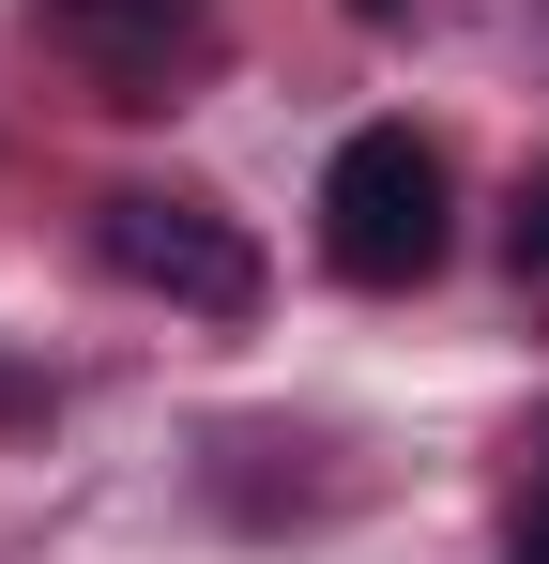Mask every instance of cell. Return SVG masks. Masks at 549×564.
<instances>
[{
  "instance_id": "obj_1",
  "label": "cell",
  "mask_w": 549,
  "mask_h": 564,
  "mask_svg": "<svg viewBox=\"0 0 549 564\" xmlns=\"http://www.w3.org/2000/svg\"><path fill=\"white\" fill-rule=\"evenodd\" d=\"M443 245H458L443 138L428 122H352L336 169H321V260L352 290H412V275H443Z\"/></svg>"
},
{
  "instance_id": "obj_2",
  "label": "cell",
  "mask_w": 549,
  "mask_h": 564,
  "mask_svg": "<svg viewBox=\"0 0 549 564\" xmlns=\"http://www.w3.org/2000/svg\"><path fill=\"white\" fill-rule=\"evenodd\" d=\"M92 260L122 290H169V305H198V321H260V229L245 214H214L198 184H107L92 198Z\"/></svg>"
},
{
  "instance_id": "obj_3",
  "label": "cell",
  "mask_w": 549,
  "mask_h": 564,
  "mask_svg": "<svg viewBox=\"0 0 549 564\" xmlns=\"http://www.w3.org/2000/svg\"><path fill=\"white\" fill-rule=\"evenodd\" d=\"M46 46L107 77V107H169L214 62V0H46Z\"/></svg>"
},
{
  "instance_id": "obj_4",
  "label": "cell",
  "mask_w": 549,
  "mask_h": 564,
  "mask_svg": "<svg viewBox=\"0 0 549 564\" xmlns=\"http://www.w3.org/2000/svg\"><path fill=\"white\" fill-rule=\"evenodd\" d=\"M504 260H519V275L549 290V169H535V184H519V198H504Z\"/></svg>"
},
{
  "instance_id": "obj_5",
  "label": "cell",
  "mask_w": 549,
  "mask_h": 564,
  "mask_svg": "<svg viewBox=\"0 0 549 564\" xmlns=\"http://www.w3.org/2000/svg\"><path fill=\"white\" fill-rule=\"evenodd\" d=\"M0 427H46V381H15V367H0Z\"/></svg>"
},
{
  "instance_id": "obj_6",
  "label": "cell",
  "mask_w": 549,
  "mask_h": 564,
  "mask_svg": "<svg viewBox=\"0 0 549 564\" xmlns=\"http://www.w3.org/2000/svg\"><path fill=\"white\" fill-rule=\"evenodd\" d=\"M504 564H549V488H535V519H519V550H504Z\"/></svg>"
},
{
  "instance_id": "obj_7",
  "label": "cell",
  "mask_w": 549,
  "mask_h": 564,
  "mask_svg": "<svg viewBox=\"0 0 549 564\" xmlns=\"http://www.w3.org/2000/svg\"><path fill=\"white\" fill-rule=\"evenodd\" d=\"M352 15H366V31H381V15H412V0H352Z\"/></svg>"
},
{
  "instance_id": "obj_8",
  "label": "cell",
  "mask_w": 549,
  "mask_h": 564,
  "mask_svg": "<svg viewBox=\"0 0 549 564\" xmlns=\"http://www.w3.org/2000/svg\"><path fill=\"white\" fill-rule=\"evenodd\" d=\"M519 458H549V412H535V443H519Z\"/></svg>"
}]
</instances>
